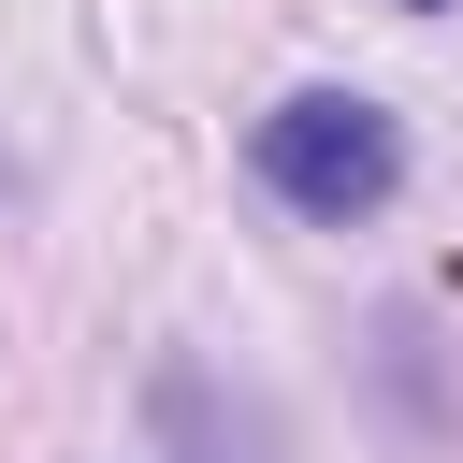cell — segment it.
I'll return each mask as SVG.
<instances>
[{
    "mask_svg": "<svg viewBox=\"0 0 463 463\" xmlns=\"http://www.w3.org/2000/svg\"><path fill=\"white\" fill-rule=\"evenodd\" d=\"M260 188H275L289 217H376V203L405 188V130H391L362 87H304V101L260 116Z\"/></svg>",
    "mask_w": 463,
    "mask_h": 463,
    "instance_id": "1",
    "label": "cell"
},
{
    "mask_svg": "<svg viewBox=\"0 0 463 463\" xmlns=\"http://www.w3.org/2000/svg\"><path fill=\"white\" fill-rule=\"evenodd\" d=\"M405 14H449V0H405Z\"/></svg>",
    "mask_w": 463,
    "mask_h": 463,
    "instance_id": "2",
    "label": "cell"
}]
</instances>
